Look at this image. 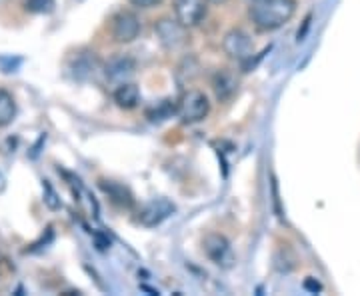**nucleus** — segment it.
<instances>
[{"label":"nucleus","mask_w":360,"mask_h":296,"mask_svg":"<svg viewBox=\"0 0 360 296\" xmlns=\"http://www.w3.org/2000/svg\"><path fill=\"white\" fill-rule=\"evenodd\" d=\"M176 115L184 124H198L210 115V103L202 91H186L179 101Z\"/></svg>","instance_id":"nucleus-2"},{"label":"nucleus","mask_w":360,"mask_h":296,"mask_svg":"<svg viewBox=\"0 0 360 296\" xmlns=\"http://www.w3.org/2000/svg\"><path fill=\"white\" fill-rule=\"evenodd\" d=\"M174 210H176V206L172 205L168 198H155V200L142 206L141 212H139V222L146 229H155L167 219H170L174 214Z\"/></svg>","instance_id":"nucleus-9"},{"label":"nucleus","mask_w":360,"mask_h":296,"mask_svg":"<svg viewBox=\"0 0 360 296\" xmlns=\"http://www.w3.org/2000/svg\"><path fill=\"white\" fill-rule=\"evenodd\" d=\"M296 13V0H255L248 16L252 25L262 32L283 28Z\"/></svg>","instance_id":"nucleus-1"},{"label":"nucleus","mask_w":360,"mask_h":296,"mask_svg":"<svg viewBox=\"0 0 360 296\" xmlns=\"http://www.w3.org/2000/svg\"><path fill=\"white\" fill-rule=\"evenodd\" d=\"M202 248H205L206 257L210 258L220 269H232L234 262H236L231 240L224 234H219V232L208 234L205 238V243H202Z\"/></svg>","instance_id":"nucleus-4"},{"label":"nucleus","mask_w":360,"mask_h":296,"mask_svg":"<svg viewBox=\"0 0 360 296\" xmlns=\"http://www.w3.org/2000/svg\"><path fill=\"white\" fill-rule=\"evenodd\" d=\"M212 91H214L220 103L231 101L232 96L236 94V91H238V80L229 70H219L212 77Z\"/></svg>","instance_id":"nucleus-11"},{"label":"nucleus","mask_w":360,"mask_h":296,"mask_svg":"<svg viewBox=\"0 0 360 296\" xmlns=\"http://www.w3.org/2000/svg\"><path fill=\"white\" fill-rule=\"evenodd\" d=\"M136 70V63L134 58H130L127 54H118V56H112L106 65H104V75L108 80L112 82H127Z\"/></svg>","instance_id":"nucleus-10"},{"label":"nucleus","mask_w":360,"mask_h":296,"mask_svg":"<svg viewBox=\"0 0 360 296\" xmlns=\"http://www.w3.org/2000/svg\"><path fill=\"white\" fill-rule=\"evenodd\" d=\"M98 68H101L98 56L90 51L75 52L68 58V65H66L68 75L75 80H78V82H86L90 78H94V75L98 72Z\"/></svg>","instance_id":"nucleus-8"},{"label":"nucleus","mask_w":360,"mask_h":296,"mask_svg":"<svg viewBox=\"0 0 360 296\" xmlns=\"http://www.w3.org/2000/svg\"><path fill=\"white\" fill-rule=\"evenodd\" d=\"M310 25H312V14H309V16L302 20V28H298V32H296V42H298V44L307 39V34H309V30H310Z\"/></svg>","instance_id":"nucleus-20"},{"label":"nucleus","mask_w":360,"mask_h":296,"mask_svg":"<svg viewBox=\"0 0 360 296\" xmlns=\"http://www.w3.org/2000/svg\"><path fill=\"white\" fill-rule=\"evenodd\" d=\"M208 2H212V4H224L226 0H208Z\"/></svg>","instance_id":"nucleus-22"},{"label":"nucleus","mask_w":360,"mask_h":296,"mask_svg":"<svg viewBox=\"0 0 360 296\" xmlns=\"http://www.w3.org/2000/svg\"><path fill=\"white\" fill-rule=\"evenodd\" d=\"M186 26H182L176 18H160L155 22V32L158 37V42L167 51H176L186 42Z\"/></svg>","instance_id":"nucleus-6"},{"label":"nucleus","mask_w":360,"mask_h":296,"mask_svg":"<svg viewBox=\"0 0 360 296\" xmlns=\"http://www.w3.org/2000/svg\"><path fill=\"white\" fill-rule=\"evenodd\" d=\"M222 51L232 60H236L240 65H246L255 56V42H252L250 34L246 30L232 28L222 39Z\"/></svg>","instance_id":"nucleus-3"},{"label":"nucleus","mask_w":360,"mask_h":296,"mask_svg":"<svg viewBox=\"0 0 360 296\" xmlns=\"http://www.w3.org/2000/svg\"><path fill=\"white\" fill-rule=\"evenodd\" d=\"M25 11L30 14H51L56 6V0H25Z\"/></svg>","instance_id":"nucleus-16"},{"label":"nucleus","mask_w":360,"mask_h":296,"mask_svg":"<svg viewBox=\"0 0 360 296\" xmlns=\"http://www.w3.org/2000/svg\"><path fill=\"white\" fill-rule=\"evenodd\" d=\"M115 103L124 108V110H130V108H136L139 103H141V89L134 84V82H120L115 89Z\"/></svg>","instance_id":"nucleus-12"},{"label":"nucleus","mask_w":360,"mask_h":296,"mask_svg":"<svg viewBox=\"0 0 360 296\" xmlns=\"http://www.w3.org/2000/svg\"><path fill=\"white\" fill-rule=\"evenodd\" d=\"M141 30V18L134 13H130V11H120L110 20V32H112V39L118 44H129L132 40H136Z\"/></svg>","instance_id":"nucleus-5"},{"label":"nucleus","mask_w":360,"mask_h":296,"mask_svg":"<svg viewBox=\"0 0 360 296\" xmlns=\"http://www.w3.org/2000/svg\"><path fill=\"white\" fill-rule=\"evenodd\" d=\"M302 286H304V290H307V292H312V295H316V292H321L322 290V284L319 283L316 278H312V276H309Z\"/></svg>","instance_id":"nucleus-21"},{"label":"nucleus","mask_w":360,"mask_h":296,"mask_svg":"<svg viewBox=\"0 0 360 296\" xmlns=\"http://www.w3.org/2000/svg\"><path fill=\"white\" fill-rule=\"evenodd\" d=\"M42 188H44V193H46V196H44V202H46V206H49L51 210L60 208V198H58L56 191H54V188L51 186V182L49 181L42 182Z\"/></svg>","instance_id":"nucleus-17"},{"label":"nucleus","mask_w":360,"mask_h":296,"mask_svg":"<svg viewBox=\"0 0 360 296\" xmlns=\"http://www.w3.org/2000/svg\"><path fill=\"white\" fill-rule=\"evenodd\" d=\"M270 194H272V205H274V212L278 219H283V208H281V194H278V181L272 174L270 176Z\"/></svg>","instance_id":"nucleus-18"},{"label":"nucleus","mask_w":360,"mask_h":296,"mask_svg":"<svg viewBox=\"0 0 360 296\" xmlns=\"http://www.w3.org/2000/svg\"><path fill=\"white\" fill-rule=\"evenodd\" d=\"M16 118V103L8 91L0 89V129L8 127Z\"/></svg>","instance_id":"nucleus-14"},{"label":"nucleus","mask_w":360,"mask_h":296,"mask_svg":"<svg viewBox=\"0 0 360 296\" xmlns=\"http://www.w3.org/2000/svg\"><path fill=\"white\" fill-rule=\"evenodd\" d=\"M101 188H103L104 193L112 198V202H116L118 206L130 208V206L134 205V198H132V194H130L129 188L122 186V184H118V182L101 181Z\"/></svg>","instance_id":"nucleus-13"},{"label":"nucleus","mask_w":360,"mask_h":296,"mask_svg":"<svg viewBox=\"0 0 360 296\" xmlns=\"http://www.w3.org/2000/svg\"><path fill=\"white\" fill-rule=\"evenodd\" d=\"M176 108H179V104H174V101L167 98V101L158 103L156 106H153V108H148V110H146V116H148L153 122H162V120H167V118H170V116L174 115Z\"/></svg>","instance_id":"nucleus-15"},{"label":"nucleus","mask_w":360,"mask_h":296,"mask_svg":"<svg viewBox=\"0 0 360 296\" xmlns=\"http://www.w3.org/2000/svg\"><path fill=\"white\" fill-rule=\"evenodd\" d=\"M174 18L186 28L198 26L206 18L208 0H172Z\"/></svg>","instance_id":"nucleus-7"},{"label":"nucleus","mask_w":360,"mask_h":296,"mask_svg":"<svg viewBox=\"0 0 360 296\" xmlns=\"http://www.w3.org/2000/svg\"><path fill=\"white\" fill-rule=\"evenodd\" d=\"M132 6H136V8H142V11H148V8H156V6H160L165 0H129Z\"/></svg>","instance_id":"nucleus-19"}]
</instances>
